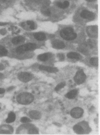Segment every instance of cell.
<instances>
[{
    "instance_id": "5b68a950",
    "label": "cell",
    "mask_w": 100,
    "mask_h": 135,
    "mask_svg": "<svg viewBox=\"0 0 100 135\" xmlns=\"http://www.w3.org/2000/svg\"><path fill=\"white\" fill-rule=\"evenodd\" d=\"M34 77L33 75L28 72H21L18 75V78L21 82L27 83L33 79Z\"/></svg>"
},
{
    "instance_id": "7a4b0ae2",
    "label": "cell",
    "mask_w": 100,
    "mask_h": 135,
    "mask_svg": "<svg viewBox=\"0 0 100 135\" xmlns=\"http://www.w3.org/2000/svg\"><path fill=\"white\" fill-rule=\"evenodd\" d=\"M60 34L62 38L66 41L74 40L77 37V34L71 27H66L61 30Z\"/></svg>"
},
{
    "instance_id": "44dd1931",
    "label": "cell",
    "mask_w": 100,
    "mask_h": 135,
    "mask_svg": "<svg viewBox=\"0 0 100 135\" xmlns=\"http://www.w3.org/2000/svg\"><path fill=\"white\" fill-rule=\"evenodd\" d=\"M66 85V83L65 82H61L57 85L55 88V91L58 92L61 89L63 88Z\"/></svg>"
},
{
    "instance_id": "ac0fdd59",
    "label": "cell",
    "mask_w": 100,
    "mask_h": 135,
    "mask_svg": "<svg viewBox=\"0 0 100 135\" xmlns=\"http://www.w3.org/2000/svg\"><path fill=\"white\" fill-rule=\"evenodd\" d=\"M69 5V2L68 1H64L63 3L59 2L57 3V6L61 9H65L68 7Z\"/></svg>"
},
{
    "instance_id": "f546056e",
    "label": "cell",
    "mask_w": 100,
    "mask_h": 135,
    "mask_svg": "<svg viewBox=\"0 0 100 135\" xmlns=\"http://www.w3.org/2000/svg\"></svg>"
},
{
    "instance_id": "603a6c76",
    "label": "cell",
    "mask_w": 100,
    "mask_h": 135,
    "mask_svg": "<svg viewBox=\"0 0 100 135\" xmlns=\"http://www.w3.org/2000/svg\"><path fill=\"white\" fill-rule=\"evenodd\" d=\"M28 25H29L30 28L31 30H34L35 29V24L34 22L31 21H28L27 22Z\"/></svg>"
},
{
    "instance_id": "5bb4252c",
    "label": "cell",
    "mask_w": 100,
    "mask_h": 135,
    "mask_svg": "<svg viewBox=\"0 0 100 135\" xmlns=\"http://www.w3.org/2000/svg\"><path fill=\"white\" fill-rule=\"evenodd\" d=\"M35 39L38 41H42L45 40L46 36L44 33L42 32H36L34 34Z\"/></svg>"
},
{
    "instance_id": "484cf974",
    "label": "cell",
    "mask_w": 100,
    "mask_h": 135,
    "mask_svg": "<svg viewBox=\"0 0 100 135\" xmlns=\"http://www.w3.org/2000/svg\"><path fill=\"white\" fill-rule=\"evenodd\" d=\"M44 14L46 16H49L50 15L51 12L49 10H46L44 11L43 12Z\"/></svg>"
},
{
    "instance_id": "8fae6325",
    "label": "cell",
    "mask_w": 100,
    "mask_h": 135,
    "mask_svg": "<svg viewBox=\"0 0 100 135\" xmlns=\"http://www.w3.org/2000/svg\"><path fill=\"white\" fill-rule=\"evenodd\" d=\"M29 115L32 118L35 120L39 119L41 117V113L36 110H32L30 111Z\"/></svg>"
},
{
    "instance_id": "30bf717a",
    "label": "cell",
    "mask_w": 100,
    "mask_h": 135,
    "mask_svg": "<svg viewBox=\"0 0 100 135\" xmlns=\"http://www.w3.org/2000/svg\"><path fill=\"white\" fill-rule=\"evenodd\" d=\"M52 57V53H45L39 55L37 57V59L39 61L45 62L50 58Z\"/></svg>"
},
{
    "instance_id": "2e32d148",
    "label": "cell",
    "mask_w": 100,
    "mask_h": 135,
    "mask_svg": "<svg viewBox=\"0 0 100 135\" xmlns=\"http://www.w3.org/2000/svg\"><path fill=\"white\" fill-rule=\"evenodd\" d=\"M73 130L76 134H83L84 130L83 128L80 125H76L73 127Z\"/></svg>"
},
{
    "instance_id": "ffe728a7",
    "label": "cell",
    "mask_w": 100,
    "mask_h": 135,
    "mask_svg": "<svg viewBox=\"0 0 100 135\" xmlns=\"http://www.w3.org/2000/svg\"><path fill=\"white\" fill-rule=\"evenodd\" d=\"M90 63L91 65L93 66H97L99 63V60L98 58H93L90 60Z\"/></svg>"
},
{
    "instance_id": "7c38bea8",
    "label": "cell",
    "mask_w": 100,
    "mask_h": 135,
    "mask_svg": "<svg viewBox=\"0 0 100 135\" xmlns=\"http://www.w3.org/2000/svg\"><path fill=\"white\" fill-rule=\"evenodd\" d=\"M78 92V91L77 90L74 89L71 91H70L69 92L66 93L65 96L66 98L69 99H73L75 98L77 96Z\"/></svg>"
},
{
    "instance_id": "d4e9b609",
    "label": "cell",
    "mask_w": 100,
    "mask_h": 135,
    "mask_svg": "<svg viewBox=\"0 0 100 135\" xmlns=\"http://www.w3.org/2000/svg\"><path fill=\"white\" fill-rule=\"evenodd\" d=\"M30 134H38V131L37 129L35 128H32L29 130Z\"/></svg>"
},
{
    "instance_id": "d6986e66",
    "label": "cell",
    "mask_w": 100,
    "mask_h": 135,
    "mask_svg": "<svg viewBox=\"0 0 100 135\" xmlns=\"http://www.w3.org/2000/svg\"><path fill=\"white\" fill-rule=\"evenodd\" d=\"M7 54V50L4 46L0 45V56H6Z\"/></svg>"
},
{
    "instance_id": "6da1fadb",
    "label": "cell",
    "mask_w": 100,
    "mask_h": 135,
    "mask_svg": "<svg viewBox=\"0 0 100 135\" xmlns=\"http://www.w3.org/2000/svg\"><path fill=\"white\" fill-rule=\"evenodd\" d=\"M34 96L28 92H23L19 94L16 98L17 102L22 105H28L34 100Z\"/></svg>"
},
{
    "instance_id": "cb8c5ba5",
    "label": "cell",
    "mask_w": 100,
    "mask_h": 135,
    "mask_svg": "<svg viewBox=\"0 0 100 135\" xmlns=\"http://www.w3.org/2000/svg\"><path fill=\"white\" fill-rule=\"evenodd\" d=\"M57 57H58L60 61H63L64 60L65 57L63 53H59L57 54Z\"/></svg>"
},
{
    "instance_id": "e0dca14e",
    "label": "cell",
    "mask_w": 100,
    "mask_h": 135,
    "mask_svg": "<svg viewBox=\"0 0 100 135\" xmlns=\"http://www.w3.org/2000/svg\"><path fill=\"white\" fill-rule=\"evenodd\" d=\"M16 118V116L15 113L13 112H10L9 113L7 118L6 120V122L8 123H11L15 121Z\"/></svg>"
},
{
    "instance_id": "3957f363",
    "label": "cell",
    "mask_w": 100,
    "mask_h": 135,
    "mask_svg": "<svg viewBox=\"0 0 100 135\" xmlns=\"http://www.w3.org/2000/svg\"><path fill=\"white\" fill-rule=\"evenodd\" d=\"M37 48V45L34 43H27L18 47L16 49L17 53L21 54L25 52L32 51Z\"/></svg>"
},
{
    "instance_id": "4fadbf2b",
    "label": "cell",
    "mask_w": 100,
    "mask_h": 135,
    "mask_svg": "<svg viewBox=\"0 0 100 135\" xmlns=\"http://www.w3.org/2000/svg\"><path fill=\"white\" fill-rule=\"evenodd\" d=\"M67 57L70 59L80 60L82 58L81 56L79 53L75 52H71L67 54Z\"/></svg>"
},
{
    "instance_id": "8992f818",
    "label": "cell",
    "mask_w": 100,
    "mask_h": 135,
    "mask_svg": "<svg viewBox=\"0 0 100 135\" xmlns=\"http://www.w3.org/2000/svg\"><path fill=\"white\" fill-rule=\"evenodd\" d=\"M83 114V109L79 107L73 108L71 111V115L72 117L76 119L81 117Z\"/></svg>"
},
{
    "instance_id": "ba28073f",
    "label": "cell",
    "mask_w": 100,
    "mask_h": 135,
    "mask_svg": "<svg viewBox=\"0 0 100 135\" xmlns=\"http://www.w3.org/2000/svg\"><path fill=\"white\" fill-rule=\"evenodd\" d=\"M52 45L54 48L61 49L64 48L65 46L63 41L59 40H55L52 42Z\"/></svg>"
},
{
    "instance_id": "9c48e42d",
    "label": "cell",
    "mask_w": 100,
    "mask_h": 135,
    "mask_svg": "<svg viewBox=\"0 0 100 135\" xmlns=\"http://www.w3.org/2000/svg\"><path fill=\"white\" fill-rule=\"evenodd\" d=\"M39 68L41 70L46 71L50 73H56L59 71L57 68L56 67L44 66L42 65L39 66Z\"/></svg>"
},
{
    "instance_id": "9a60e30c",
    "label": "cell",
    "mask_w": 100,
    "mask_h": 135,
    "mask_svg": "<svg viewBox=\"0 0 100 135\" xmlns=\"http://www.w3.org/2000/svg\"><path fill=\"white\" fill-rule=\"evenodd\" d=\"M25 41V39L22 36L15 37L12 40V42L14 44H18L23 43Z\"/></svg>"
},
{
    "instance_id": "f1b7e54d",
    "label": "cell",
    "mask_w": 100,
    "mask_h": 135,
    "mask_svg": "<svg viewBox=\"0 0 100 135\" xmlns=\"http://www.w3.org/2000/svg\"></svg>"
},
{
    "instance_id": "83f0119b",
    "label": "cell",
    "mask_w": 100,
    "mask_h": 135,
    "mask_svg": "<svg viewBox=\"0 0 100 135\" xmlns=\"http://www.w3.org/2000/svg\"><path fill=\"white\" fill-rule=\"evenodd\" d=\"M87 1L90 2H94L96 0H86Z\"/></svg>"
},
{
    "instance_id": "52a82bcc",
    "label": "cell",
    "mask_w": 100,
    "mask_h": 135,
    "mask_svg": "<svg viewBox=\"0 0 100 135\" xmlns=\"http://www.w3.org/2000/svg\"><path fill=\"white\" fill-rule=\"evenodd\" d=\"M80 16L84 19L93 20L95 18V15L93 13L87 10L82 11L80 14Z\"/></svg>"
},
{
    "instance_id": "7402d4cb",
    "label": "cell",
    "mask_w": 100,
    "mask_h": 135,
    "mask_svg": "<svg viewBox=\"0 0 100 135\" xmlns=\"http://www.w3.org/2000/svg\"><path fill=\"white\" fill-rule=\"evenodd\" d=\"M21 122L22 123H30L31 120L29 118L27 117H23L21 119Z\"/></svg>"
},
{
    "instance_id": "277c9868",
    "label": "cell",
    "mask_w": 100,
    "mask_h": 135,
    "mask_svg": "<svg viewBox=\"0 0 100 135\" xmlns=\"http://www.w3.org/2000/svg\"><path fill=\"white\" fill-rule=\"evenodd\" d=\"M86 79L85 75L83 70H79L76 73L74 77V81L78 84H80L84 83Z\"/></svg>"
},
{
    "instance_id": "4316f807",
    "label": "cell",
    "mask_w": 100,
    "mask_h": 135,
    "mask_svg": "<svg viewBox=\"0 0 100 135\" xmlns=\"http://www.w3.org/2000/svg\"><path fill=\"white\" fill-rule=\"evenodd\" d=\"M5 92V90L4 88H0V94L4 93Z\"/></svg>"
}]
</instances>
